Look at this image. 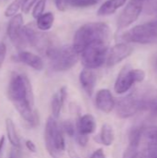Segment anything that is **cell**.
<instances>
[{"label": "cell", "mask_w": 157, "mask_h": 158, "mask_svg": "<svg viewBox=\"0 0 157 158\" xmlns=\"http://www.w3.org/2000/svg\"><path fill=\"white\" fill-rule=\"evenodd\" d=\"M121 40L127 44H157V21H149L132 27L121 34Z\"/></svg>", "instance_id": "obj_5"}, {"label": "cell", "mask_w": 157, "mask_h": 158, "mask_svg": "<svg viewBox=\"0 0 157 158\" xmlns=\"http://www.w3.org/2000/svg\"><path fill=\"white\" fill-rule=\"evenodd\" d=\"M25 146H26V148H27L30 152H31V153H36V150H37L36 145H35V143H34L31 140H26V141H25Z\"/></svg>", "instance_id": "obj_31"}, {"label": "cell", "mask_w": 157, "mask_h": 158, "mask_svg": "<svg viewBox=\"0 0 157 158\" xmlns=\"http://www.w3.org/2000/svg\"><path fill=\"white\" fill-rule=\"evenodd\" d=\"M133 52V47L127 43H119L108 49L105 65L108 68H112L127 57H129Z\"/></svg>", "instance_id": "obj_10"}, {"label": "cell", "mask_w": 157, "mask_h": 158, "mask_svg": "<svg viewBox=\"0 0 157 158\" xmlns=\"http://www.w3.org/2000/svg\"><path fill=\"white\" fill-rule=\"evenodd\" d=\"M94 103L97 109L105 114H110L116 106V101L108 89H100L95 94Z\"/></svg>", "instance_id": "obj_11"}, {"label": "cell", "mask_w": 157, "mask_h": 158, "mask_svg": "<svg viewBox=\"0 0 157 158\" xmlns=\"http://www.w3.org/2000/svg\"><path fill=\"white\" fill-rule=\"evenodd\" d=\"M21 1L22 0H13L5 9L4 15L6 18H12L16 14L19 13V10L21 7Z\"/></svg>", "instance_id": "obj_24"}, {"label": "cell", "mask_w": 157, "mask_h": 158, "mask_svg": "<svg viewBox=\"0 0 157 158\" xmlns=\"http://www.w3.org/2000/svg\"><path fill=\"white\" fill-rule=\"evenodd\" d=\"M5 127H6V138L9 142V143L12 145L13 148L19 149L20 148V140L16 129V125L14 121L11 118H6L5 121Z\"/></svg>", "instance_id": "obj_19"}, {"label": "cell", "mask_w": 157, "mask_h": 158, "mask_svg": "<svg viewBox=\"0 0 157 158\" xmlns=\"http://www.w3.org/2000/svg\"><path fill=\"white\" fill-rule=\"evenodd\" d=\"M76 138V141L78 143L79 145L81 146H86L88 142H89V136H85V135H81V134H79V133H75V136Z\"/></svg>", "instance_id": "obj_29"}, {"label": "cell", "mask_w": 157, "mask_h": 158, "mask_svg": "<svg viewBox=\"0 0 157 158\" xmlns=\"http://www.w3.org/2000/svg\"><path fill=\"white\" fill-rule=\"evenodd\" d=\"M146 1L147 0H130L118 18V29H125L136 21L140 17Z\"/></svg>", "instance_id": "obj_9"}, {"label": "cell", "mask_w": 157, "mask_h": 158, "mask_svg": "<svg viewBox=\"0 0 157 158\" xmlns=\"http://www.w3.org/2000/svg\"><path fill=\"white\" fill-rule=\"evenodd\" d=\"M108 52V42L94 41L89 44L80 54L82 66L90 69H97L104 66Z\"/></svg>", "instance_id": "obj_4"}, {"label": "cell", "mask_w": 157, "mask_h": 158, "mask_svg": "<svg viewBox=\"0 0 157 158\" xmlns=\"http://www.w3.org/2000/svg\"><path fill=\"white\" fill-rule=\"evenodd\" d=\"M127 0H106L97 10V15L100 17H105L114 14L118 8L126 4Z\"/></svg>", "instance_id": "obj_18"}, {"label": "cell", "mask_w": 157, "mask_h": 158, "mask_svg": "<svg viewBox=\"0 0 157 158\" xmlns=\"http://www.w3.org/2000/svg\"><path fill=\"white\" fill-rule=\"evenodd\" d=\"M58 127L56 119H55L52 116L49 117L46 120L45 127H44V145L45 148L52 158H57L58 154L55 150L54 146V139L55 133Z\"/></svg>", "instance_id": "obj_12"}, {"label": "cell", "mask_w": 157, "mask_h": 158, "mask_svg": "<svg viewBox=\"0 0 157 158\" xmlns=\"http://www.w3.org/2000/svg\"><path fill=\"white\" fill-rule=\"evenodd\" d=\"M47 0H38L31 8V15L36 19L39 16L44 13V9L46 6Z\"/></svg>", "instance_id": "obj_26"}, {"label": "cell", "mask_w": 157, "mask_h": 158, "mask_svg": "<svg viewBox=\"0 0 157 158\" xmlns=\"http://www.w3.org/2000/svg\"><path fill=\"white\" fill-rule=\"evenodd\" d=\"M150 158H157V151L156 152H155V154H154V155H153V156H151V157Z\"/></svg>", "instance_id": "obj_36"}, {"label": "cell", "mask_w": 157, "mask_h": 158, "mask_svg": "<svg viewBox=\"0 0 157 158\" xmlns=\"http://www.w3.org/2000/svg\"><path fill=\"white\" fill-rule=\"evenodd\" d=\"M76 124V133L90 136L94 133L97 128V124L95 118L91 114H84L80 117L77 120Z\"/></svg>", "instance_id": "obj_15"}, {"label": "cell", "mask_w": 157, "mask_h": 158, "mask_svg": "<svg viewBox=\"0 0 157 158\" xmlns=\"http://www.w3.org/2000/svg\"><path fill=\"white\" fill-rule=\"evenodd\" d=\"M145 78V72L139 69H132L130 65H125L119 71L115 81L114 90L118 94L127 93L134 83L142 82Z\"/></svg>", "instance_id": "obj_7"}, {"label": "cell", "mask_w": 157, "mask_h": 158, "mask_svg": "<svg viewBox=\"0 0 157 158\" xmlns=\"http://www.w3.org/2000/svg\"><path fill=\"white\" fill-rule=\"evenodd\" d=\"M90 158H105V154L102 148H99L91 155Z\"/></svg>", "instance_id": "obj_32"}, {"label": "cell", "mask_w": 157, "mask_h": 158, "mask_svg": "<svg viewBox=\"0 0 157 158\" xmlns=\"http://www.w3.org/2000/svg\"><path fill=\"white\" fill-rule=\"evenodd\" d=\"M59 126H60V128H61L64 134L68 135V137H74L75 136L76 124L72 120H70V119L64 120Z\"/></svg>", "instance_id": "obj_25"}, {"label": "cell", "mask_w": 157, "mask_h": 158, "mask_svg": "<svg viewBox=\"0 0 157 158\" xmlns=\"http://www.w3.org/2000/svg\"><path fill=\"white\" fill-rule=\"evenodd\" d=\"M3 1H6V0H3Z\"/></svg>", "instance_id": "obj_37"}, {"label": "cell", "mask_w": 157, "mask_h": 158, "mask_svg": "<svg viewBox=\"0 0 157 158\" xmlns=\"http://www.w3.org/2000/svg\"><path fill=\"white\" fill-rule=\"evenodd\" d=\"M110 27L105 22H88L81 26L75 32L72 46L80 55L81 52L94 41L109 42Z\"/></svg>", "instance_id": "obj_2"}, {"label": "cell", "mask_w": 157, "mask_h": 158, "mask_svg": "<svg viewBox=\"0 0 157 158\" xmlns=\"http://www.w3.org/2000/svg\"><path fill=\"white\" fill-rule=\"evenodd\" d=\"M155 70L157 71V55L155 56Z\"/></svg>", "instance_id": "obj_35"}, {"label": "cell", "mask_w": 157, "mask_h": 158, "mask_svg": "<svg viewBox=\"0 0 157 158\" xmlns=\"http://www.w3.org/2000/svg\"><path fill=\"white\" fill-rule=\"evenodd\" d=\"M102 0H67L68 7H76V8H85L97 5Z\"/></svg>", "instance_id": "obj_23"}, {"label": "cell", "mask_w": 157, "mask_h": 158, "mask_svg": "<svg viewBox=\"0 0 157 158\" xmlns=\"http://www.w3.org/2000/svg\"><path fill=\"white\" fill-rule=\"evenodd\" d=\"M23 33L27 44L43 55H45L49 48L56 45L55 41L50 34L39 31L32 23L24 25Z\"/></svg>", "instance_id": "obj_6"}, {"label": "cell", "mask_w": 157, "mask_h": 158, "mask_svg": "<svg viewBox=\"0 0 157 158\" xmlns=\"http://www.w3.org/2000/svg\"><path fill=\"white\" fill-rule=\"evenodd\" d=\"M6 56V45L4 42H0V69L3 67V64Z\"/></svg>", "instance_id": "obj_28"}, {"label": "cell", "mask_w": 157, "mask_h": 158, "mask_svg": "<svg viewBox=\"0 0 157 158\" xmlns=\"http://www.w3.org/2000/svg\"><path fill=\"white\" fill-rule=\"evenodd\" d=\"M98 137H99V142L105 146L112 145L115 141V132L113 127L108 123L103 124Z\"/></svg>", "instance_id": "obj_21"}, {"label": "cell", "mask_w": 157, "mask_h": 158, "mask_svg": "<svg viewBox=\"0 0 157 158\" xmlns=\"http://www.w3.org/2000/svg\"><path fill=\"white\" fill-rule=\"evenodd\" d=\"M16 58H17V61H19V62H20L37 71H41L44 68V62L40 56H38L34 53L26 51V50L19 51Z\"/></svg>", "instance_id": "obj_13"}, {"label": "cell", "mask_w": 157, "mask_h": 158, "mask_svg": "<svg viewBox=\"0 0 157 158\" xmlns=\"http://www.w3.org/2000/svg\"><path fill=\"white\" fill-rule=\"evenodd\" d=\"M68 95V89L66 86H62L52 97L51 100V113L55 119L60 117V113L64 106L66 98Z\"/></svg>", "instance_id": "obj_16"}, {"label": "cell", "mask_w": 157, "mask_h": 158, "mask_svg": "<svg viewBox=\"0 0 157 158\" xmlns=\"http://www.w3.org/2000/svg\"><path fill=\"white\" fill-rule=\"evenodd\" d=\"M65 134L63 133L60 126L58 125L56 133H55V139H54V146L55 150L57 154L62 153L66 149V143H65Z\"/></svg>", "instance_id": "obj_22"}, {"label": "cell", "mask_w": 157, "mask_h": 158, "mask_svg": "<svg viewBox=\"0 0 157 158\" xmlns=\"http://www.w3.org/2000/svg\"><path fill=\"white\" fill-rule=\"evenodd\" d=\"M38 0H22L21 1V11L24 14H29L30 11L31 10L32 6Z\"/></svg>", "instance_id": "obj_27"}, {"label": "cell", "mask_w": 157, "mask_h": 158, "mask_svg": "<svg viewBox=\"0 0 157 158\" xmlns=\"http://www.w3.org/2000/svg\"><path fill=\"white\" fill-rule=\"evenodd\" d=\"M24 19L20 13L16 14L8 21L6 27V34L11 42V44L18 49V51H22L27 46V42L23 33Z\"/></svg>", "instance_id": "obj_8"}, {"label": "cell", "mask_w": 157, "mask_h": 158, "mask_svg": "<svg viewBox=\"0 0 157 158\" xmlns=\"http://www.w3.org/2000/svg\"><path fill=\"white\" fill-rule=\"evenodd\" d=\"M49 59L50 69L55 72H65L71 69L80 60V55L71 44L54 45L44 55Z\"/></svg>", "instance_id": "obj_3"}, {"label": "cell", "mask_w": 157, "mask_h": 158, "mask_svg": "<svg viewBox=\"0 0 157 158\" xmlns=\"http://www.w3.org/2000/svg\"><path fill=\"white\" fill-rule=\"evenodd\" d=\"M55 6L58 11L64 12L68 8L67 0H55Z\"/></svg>", "instance_id": "obj_30"}, {"label": "cell", "mask_w": 157, "mask_h": 158, "mask_svg": "<svg viewBox=\"0 0 157 158\" xmlns=\"http://www.w3.org/2000/svg\"><path fill=\"white\" fill-rule=\"evenodd\" d=\"M55 22V14L51 11L44 12L36 19L35 26L41 31H48Z\"/></svg>", "instance_id": "obj_20"}, {"label": "cell", "mask_w": 157, "mask_h": 158, "mask_svg": "<svg viewBox=\"0 0 157 158\" xmlns=\"http://www.w3.org/2000/svg\"><path fill=\"white\" fill-rule=\"evenodd\" d=\"M145 139L144 151L147 155V158H150L157 151V127H154L143 132Z\"/></svg>", "instance_id": "obj_17"}, {"label": "cell", "mask_w": 157, "mask_h": 158, "mask_svg": "<svg viewBox=\"0 0 157 158\" xmlns=\"http://www.w3.org/2000/svg\"><path fill=\"white\" fill-rule=\"evenodd\" d=\"M5 141H6L5 137H4V136H2V137L0 138V154H1V152H2V150H3V148H4Z\"/></svg>", "instance_id": "obj_34"}, {"label": "cell", "mask_w": 157, "mask_h": 158, "mask_svg": "<svg viewBox=\"0 0 157 158\" xmlns=\"http://www.w3.org/2000/svg\"><path fill=\"white\" fill-rule=\"evenodd\" d=\"M79 81L84 93L90 97L93 96L97 81V77L93 69L83 68V69L80 72Z\"/></svg>", "instance_id": "obj_14"}, {"label": "cell", "mask_w": 157, "mask_h": 158, "mask_svg": "<svg viewBox=\"0 0 157 158\" xmlns=\"http://www.w3.org/2000/svg\"><path fill=\"white\" fill-rule=\"evenodd\" d=\"M68 156L69 158H81L80 157V156L78 155V153L74 150V148L73 147H68Z\"/></svg>", "instance_id": "obj_33"}, {"label": "cell", "mask_w": 157, "mask_h": 158, "mask_svg": "<svg viewBox=\"0 0 157 158\" xmlns=\"http://www.w3.org/2000/svg\"><path fill=\"white\" fill-rule=\"evenodd\" d=\"M157 106V89L146 85L135 89L130 94L120 98L116 104L117 115L120 118H129L143 110H153Z\"/></svg>", "instance_id": "obj_1"}]
</instances>
